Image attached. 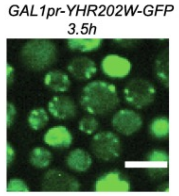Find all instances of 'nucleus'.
<instances>
[{"instance_id": "obj_7", "label": "nucleus", "mask_w": 179, "mask_h": 196, "mask_svg": "<svg viewBox=\"0 0 179 196\" xmlns=\"http://www.w3.org/2000/svg\"><path fill=\"white\" fill-rule=\"evenodd\" d=\"M101 67L104 74L108 77L115 78L125 77L130 71L128 61L119 56L110 55L103 59Z\"/></svg>"}, {"instance_id": "obj_9", "label": "nucleus", "mask_w": 179, "mask_h": 196, "mask_svg": "<svg viewBox=\"0 0 179 196\" xmlns=\"http://www.w3.org/2000/svg\"><path fill=\"white\" fill-rule=\"evenodd\" d=\"M129 188L128 183L123 179L116 172H110L97 182L95 189L97 191H127Z\"/></svg>"}, {"instance_id": "obj_1", "label": "nucleus", "mask_w": 179, "mask_h": 196, "mask_svg": "<svg viewBox=\"0 0 179 196\" xmlns=\"http://www.w3.org/2000/svg\"><path fill=\"white\" fill-rule=\"evenodd\" d=\"M119 99L115 87L102 81L87 84L82 92L80 103L89 113L102 115L113 111L118 105Z\"/></svg>"}, {"instance_id": "obj_6", "label": "nucleus", "mask_w": 179, "mask_h": 196, "mask_svg": "<svg viewBox=\"0 0 179 196\" xmlns=\"http://www.w3.org/2000/svg\"><path fill=\"white\" fill-rule=\"evenodd\" d=\"M48 111L54 117L61 119L72 118L75 115L77 108L75 104L70 98L65 96L53 97L48 105Z\"/></svg>"}, {"instance_id": "obj_21", "label": "nucleus", "mask_w": 179, "mask_h": 196, "mask_svg": "<svg viewBox=\"0 0 179 196\" xmlns=\"http://www.w3.org/2000/svg\"><path fill=\"white\" fill-rule=\"evenodd\" d=\"M14 155V151L11 147L8 144L7 146V162L11 161Z\"/></svg>"}, {"instance_id": "obj_5", "label": "nucleus", "mask_w": 179, "mask_h": 196, "mask_svg": "<svg viewBox=\"0 0 179 196\" xmlns=\"http://www.w3.org/2000/svg\"><path fill=\"white\" fill-rule=\"evenodd\" d=\"M111 123L117 131L123 134L129 135L140 129L142 120L140 115L136 112L124 109L119 110L114 114Z\"/></svg>"}, {"instance_id": "obj_16", "label": "nucleus", "mask_w": 179, "mask_h": 196, "mask_svg": "<svg viewBox=\"0 0 179 196\" xmlns=\"http://www.w3.org/2000/svg\"><path fill=\"white\" fill-rule=\"evenodd\" d=\"M150 129L153 135L156 138H162L166 137L169 133L168 120L163 117L155 118L150 124Z\"/></svg>"}, {"instance_id": "obj_17", "label": "nucleus", "mask_w": 179, "mask_h": 196, "mask_svg": "<svg viewBox=\"0 0 179 196\" xmlns=\"http://www.w3.org/2000/svg\"><path fill=\"white\" fill-rule=\"evenodd\" d=\"M98 123L94 118L90 116L83 117L79 123V128L81 131L88 134L94 133L97 129Z\"/></svg>"}, {"instance_id": "obj_13", "label": "nucleus", "mask_w": 179, "mask_h": 196, "mask_svg": "<svg viewBox=\"0 0 179 196\" xmlns=\"http://www.w3.org/2000/svg\"><path fill=\"white\" fill-rule=\"evenodd\" d=\"M102 42L101 39L72 38L68 40L69 47L71 49L88 52L98 48Z\"/></svg>"}, {"instance_id": "obj_4", "label": "nucleus", "mask_w": 179, "mask_h": 196, "mask_svg": "<svg viewBox=\"0 0 179 196\" xmlns=\"http://www.w3.org/2000/svg\"><path fill=\"white\" fill-rule=\"evenodd\" d=\"M91 148L97 157L103 160L109 161L119 156L121 143L115 134L110 131H103L94 136L91 143Z\"/></svg>"}, {"instance_id": "obj_12", "label": "nucleus", "mask_w": 179, "mask_h": 196, "mask_svg": "<svg viewBox=\"0 0 179 196\" xmlns=\"http://www.w3.org/2000/svg\"><path fill=\"white\" fill-rule=\"evenodd\" d=\"M67 163L72 169L77 171L86 170L91 163V159L86 152L80 149L71 151L68 155Z\"/></svg>"}, {"instance_id": "obj_8", "label": "nucleus", "mask_w": 179, "mask_h": 196, "mask_svg": "<svg viewBox=\"0 0 179 196\" xmlns=\"http://www.w3.org/2000/svg\"><path fill=\"white\" fill-rule=\"evenodd\" d=\"M68 70L75 78L84 81L91 78L96 72L97 69L92 60L86 57L80 56L70 62Z\"/></svg>"}, {"instance_id": "obj_15", "label": "nucleus", "mask_w": 179, "mask_h": 196, "mask_svg": "<svg viewBox=\"0 0 179 196\" xmlns=\"http://www.w3.org/2000/svg\"><path fill=\"white\" fill-rule=\"evenodd\" d=\"M51 158L50 153L45 149L40 147L34 149L30 156L31 163L34 166L40 168L48 166L50 162Z\"/></svg>"}, {"instance_id": "obj_18", "label": "nucleus", "mask_w": 179, "mask_h": 196, "mask_svg": "<svg viewBox=\"0 0 179 196\" xmlns=\"http://www.w3.org/2000/svg\"><path fill=\"white\" fill-rule=\"evenodd\" d=\"M7 190L9 191H27V188L22 181L14 179L11 181L9 182Z\"/></svg>"}, {"instance_id": "obj_14", "label": "nucleus", "mask_w": 179, "mask_h": 196, "mask_svg": "<svg viewBox=\"0 0 179 196\" xmlns=\"http://www.w3.org/2000/svg\"><path fill=\"white\" fill-rule=\"evenodd\" d=\"M48 116L43 108H37L32 110L28 117L29 125L34 129L37 130L45 126L48 122Z\"/></svg>"}, {"instance_id": "obj_2", "label": "nucleus", "mask_w": 179, "mask_h": 196, "mask_svg": "<svg viewBox=\"0 0 179 196\" xmlns=\"http://www.w3.org/2000/svg\"><path fill=\"white\" fill-rule=\"evenodd\" d=\"M22 56L29 67L39 70L47 67L54 62L56 50L54 45L49 41L36 40L25 45L22 50Z\"/></svg>"}, {"instance_id": "obj_10", "label": "nucleus", "mask_w": 179, "mask_h": 196, "mask_svg": "<svg viewBox=\"0 0 179 196\" xmlns=\"http://www.w3.org/2000/svg\"><path fill=\"white\" fill-rule=\"evenodd\" d=\"M44 140L48 145L55 147H67L71 144V135L65 127L58 126L49 129L44 136Z\"/></svg>"}, {"instance_id": "obj_19", "label": "nucleus", "mask_w": 179, "mask_h": 196, "mask_svg": "<svg viewBox=\"0 0 179 196\" xmlns=\"http://www.w3.org/2000/svg\"><path fill=\"white\" fill-rule=\"evenodd\" d=\"M168 158L167 156L165 153L160 151L152 152L149 157V160L152 161H167Z\"/></svg>"}, {"instance_id": "obj_3", "label": "nucleus", "mask_w": 179, "mask_h": 196, "mask_svg": "<svg viewBox=\"0 0 179 196\" xmlns=\"http://www.w3.org/2000/svg\"><path fill=\"white\" fill-rule=\"evenodd\" d=\"M156 90L154 85L148 81L142 78H135L129 81L124 90L126 102L138 109L145 108L154 101Z\"/></svg>"}, {"instance_id": "obj_11", "label": "nucleus", "mask_w": 179, "mask_h": 196, "mask_svg": "<svg viewBox=\"0 0 179 196\" xmlns=\"http://www.w3.org/2000/svg\"><path fill=\"white\" fill-rule=\"evenodd\" d=\"M45 85L56 92H63L67 90L70 85L68 75L59 71H52L48 73L44 78Z\"/></svg>"}, {"instance_id": "obj_20", "label": "nucleus", "mask_w": 179, "mask_h": 196, "mask_svg": "<svg viewBox=\"0 0 179 196\" xmlns=\"http://www.w3.org/2000/svg\"><path fill=\"white\" fill-rule=\"evenodd\" d=\"M7 125L8 126H9L14 122L16 111L13 106L11 103L7 104Z\"/></svg>"}]
</instances>
